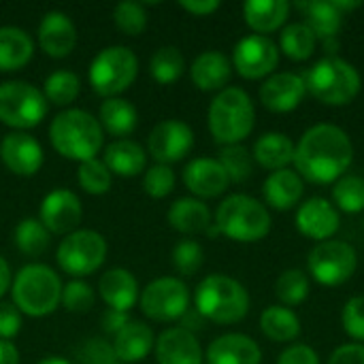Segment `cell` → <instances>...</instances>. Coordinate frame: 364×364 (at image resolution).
I'll list each match as a JSON object with an SVG mask.
<instances>
[{
  "instance_id": "cell-1",
  "label": "cell",
  "mask_w": 364,
  "mask_h": 364,
  "mask_svg": "<svg viewBox=\"0 0 364 364\" xmlns=\"http://www.w3.org/2000/svg\"><path fill=\"white\" fill-rule=\"evenodd\" d=\"M354 160V145L335 124H316L294 149V166L311 183H333L346 175Z\"/></svg>"
},
{
  "instance_id": "cell-2",
  "label": "cell",
  "mask_w": 364,
  "mask_h": 364,
  "mask_svg": "<svg viewBox=\"0 0 364 364\" xmlns=\"http://www.w3.org/2000/svg\"><path fill=\"white\" fill-rule=\"evenodd\" d=\"M49 139L62 158L81 164L100 154L105 136L102 126L94 115L81 109H66L53 117L49 126Z\"/></svg>"
},
{
  "instance_id": "cell-3",
  "label": "cell",
  "mask_w": 364,
  "mask_h": 364,
  "mask_svg": "<svg viewBox=\"0 0 364 364\" xmlns=\"http://www.w3.org/2000/svg\"><path fill=\"white\" fill-rule=\"evenodd\" d=\"M209 130L220 145H239L256 124V109L250 94L241 87H224L209 105Z\"/></svg>"
},
{
  "instance_id": "cell-4",
  "label": "cell",
  "mask_w": 364,
  "mask_h": 364,
  "mask_svg": "<svg viewBox=\"0 0 364 364\" xmlns=\"http://www.w3.org/2000/svg\"><path fill=\"white\" fill-rule=\"evenodd\" d=\"M196 311L215 324H237L250 311V294L237 279L228 275L205 277L194 294Z\"/></svg>"
},
{
  "instance_id": "cell-5",
  "label": "cell",
  "mask_w": 364,
  "mask_h": 364,
  "mask_svg": "<svg viewBox=\"0 0 364 364\" xmlns=\"http://www.w3.org/2000/svg\"><path fill=\"white\" fill-rule=\"evenodd\" d=\"M62 288L58 273L47 264H26L11 284L13 305L30 318H45L58 309Z\"/></svg>"
},
{
  "instance_id": "cell-6",
  "label": "cell",
  "mask_w": 364,
  "mask_h": 364,
  "mask_svg": "<svg viewBox=\"0 0 364 364\" xmlns=\"http://www.w3.org/2000/svg\"><path fill=\"white\" fill-rule=\"evenodd\" d=\"M215 228L237 243H258L271 232V215L260 200L247 194H232L218 207Z\"/></svg>"
},
{
  "instance_id": "cell-7",
  "label": "cell",
  "mask_w": 364,
  "mask_h": 364,
  "mask_svg": "<svg viewBox=\"0 0 364 364\" xmlns=\"http://www.w3.org/2000/svg\"><path fill=\"white\" fill-rule=\"evenodd\" d=\"M307 90L316 100L326 107H343L350 105L363 85L360 73L354 64L341 58H324L316 62L305 79Z\"/></svg>"
},
{
  "instance_id": "cell-8",
  "label": "cell",
  "mask_w": 364,
  "mask_h": 364,
  "mask_svg": "<svg viewBox=\"0 0 364 364\" xmlns=\"http://www.w3.org/2000/svg\"><path fill=\"white\" fill-rule=\"evenodd\" d=\"M139 75V60L132 49L113 45L102 49L90 64V83L98 96L117 98Z\"/></svg>"
},
{
  "instance_id": "cell-9",
  "label": "cell",
  "mask_w": 364,
  "mask_h": 364,
  "mask_svg": "<svg viewBox=\"0 0 364 364\" xmlns=\"http://www.w3.org/2000/svg\"><path fill=\"white\" fill-rule=\"evenodd\" d=\"M49 102L43 92L28 81L0 83V122L15 132L38 126L47 115Z\"/></svg>"
},
{
  "instance_id": "cell-10",
  "label": "cell",
  "mask_w": 364,
  "mask_h": 364,
  "mask_svg": "<svg viewBox=\"0 0 364 364\" xmlns=\"http://www.w3.org/2000/svg\"><path fill=\"white\" fill-rule=\"evenodd\" d=\"M55 260L64 273L77 279L92 275L107 260V241L96 230H75L58 245Z\"/></svg>"
},
{
  "instance_id": "cell-11",
  "label": "cell",
  "mask_w": 364,
  "mask_h": 364,
  "mask_svg": "<svg viewBox=\"0 0 364 364\" xmlns=\"http://www.w3.org/2000/svg\"><path fill=\"white\" fill-rule=\"evenodd\" d=\"M311 277L322 286H341L358 269V254L346 241H322L318 243L307 258Z\"/></svg>"
},
{
  "instance_id": "cell-12",
  "label": "cell",
  "mask_w": 364,
  "mask_h": 364,
  "mask_svg": "<svg viewBox=\"0 0 364 364\" xmlns=\"http://www.w3.org/2000/svg\"><path fill=\"white\" fill-rule=\"evenodd\" d=\"M190 309V290L177 277H160L141 292V311L156 322L181 320Z\"/></svg>"
},
{
  "instance_id": "cell-13",
  "label": "cell",
  "mask_w": 364,
  "mask_h": 364,
  "mask_svg": "<svg viewBox=\"0 0 364 364\" xmlns=\"http://www.w3.org/2000/svg\"><path fill=\"white\" fill-rule=\"evenodd\" d=\"M279 64V47L262 34H250L235 45L232 66L243 79H262Z\"/></svg>"
},
{
  "instance_id": "cell-14",
  "label": "cell",
  "mask_w": 364,
  "mask_h": 364,
  "mask_svg": "<svg viewBox=\"0 0 364 364\" xmlns=\"http://www.w3.org/2000/svg\"><path fill=\"white\" fill-rule=\"evenodd\" d=\"M194 147V132L186 122L164 119L154 126L147 136V151L158 164H173L183 160Z\"/></svg>"
},
{
  "instance_id": "cell-15",
  "label": "cell",
  "mask_w": 364,
  "mask_h": 364,
  "mask_svg": "<svg viewBox=\"0 0 364 364\" xmlns=\"http://www.w3.org/2000/svg\"><path fill=\"white\" fill-rule=\"evenodd\" d=\"M83 218L81 200L70 190H53L41 203V222L53 235H70Z\"/></svg>"
},
{
  "instance_id": "cell-16",
  "label": "cell",
  "mask_w": 364,
  "mask_h": 364,
  "mask_svg": "<svg viewBox=\"0 0 364 364\" xmlns=\"http://www.w3.org/2000/svg\"><path fill=\"white\" fill-rule=\"evenodd\" d=\"M0 160L11 173L32 177L43 166V147L28 132H9L0 143Z\"/></svg>"
},
{
  "instance_id": "cell-17",
  "label": "cell",
  "mask_w": 364,
  "mask_h": 364,
  "mask_svg": "<svg viewBox=\"0 0 364 364\" xmlns=\"http://www.w3.org/2000/svg\"><path fill=\"white\" fill-rule=\"evenodd\" d=\"M296 228L303 237L314 239L318 243L328 241L341 226V218L337 207L326 198H309L296 211Z\"/></svg>"
},
{
  "instance_id": "cell-18",
  "label": "cell",
  "mask_w": 364,
  "mask_h": 364,
  "mask_svg": "<svg viewBox=\"0 0 364 364\" xmlns=\"http://www.w3.org/2000/svg\"><path fill=\"white\" fill-rule=\"evenodd\" d=\"M307 94V83L294 73H275L260 85V102L273 113L294 111Z\"/></svg>"
},
{
  "instance_id": "cell-19",
  "label": "cell",
  "mask_w": 364,
  "mask_h": 364,
  "mask_svg": "<svg viewBox=\"0 0 364 364\" xmlns=\"http://www.w3.org/2000/svg\"><path fill=\"white\" fill-rule=\"evenodd\" d=\"M183 183L198 198H215L226 192L230 179L218 160L196 158L183 168Z\"/></svg>"
},
{
  "instance_id": "cell-20",
  "label": "cell",
  "mask_w": 364,
  "mask_h": 364,
  "mask_svg": "<svg viewBox=\"0 0 364 364\" xmlns=\"http://www.w3.org/2000/svg\"><path fill=\"white\" fill-rule=\"evenodd\" d=\"M38 45L51 58H66L77 45V28L62 11H49L38 26Z\"/></svg>"
},
{
  "instance_id": "cell-21",
  "label": "cell",
  "mask_w": 364,
  "mask_h": 364,
  "mask_svg": "<svg viewBox=\"0 0 364 364\" xmlns=\"http://www.w3.org/2000/svg\"><path fill=\"white\" fill-rule=\"evenodd\" d=\"M158 364H203L200 343L186 328H168L156 341Z\"/></svg>"
},
{
  "instance_id": "cell-22",
  "label": "cell",
  "mask_w": 364,
  "mask_h": 364,
  "mask_svg": "<svg viewBox=\"0 0 364 364\" xmlns=\"http://www.w3.org/2000/svg\"><path fill=\"white\" fill-rule=\"evenodd\" d=\"M207 364H260L262 352L258 343L241 333L218 337L207 348Z\"/></svg>"
},
{
  "instance_id": "cell-23",
  "label": "cell",
  "mask_w": 364,
  "mask_h": 364,
  "mask_svg": "<svg viewBox=\"0 0 364 364\" xmlns=\"http://www.w3.org/2000/svg\"><path fill=\"white\" fill-rule=\"evenodd\" d=\"M98 292L113 311L128 314L139 299V282L126 269H111L100 277Z\"/></svg>"
},
{
  "instance_id": "cell-24",
  "label": "cell",
  "mask_w": 364,
  "mask_h": 364,
  "mask_svg": "<svg viewBox=\"0 0 364 364\" xmlns=\"http://www.w3.org/2000/svg\"><path fill=\"white\" fill-rule=\"evenodd\" d=\"M111 348H113L115 360H119V363L124 364L141 363L154 350V331L147 324H143V322L130 320L115 335Z\"/></svg>"
},
{
  "instance_id": "cell-25",
  "label": "cell",
  "mask_w": 364,
  "mask_h": 364,
  "mask_svg": "<svg viewBox=\"0 0 364 364\" xmlns=\"http://www.w3.org/2000/svg\"><path fill=\"white\" fill-rule=\"evenodd\" d=\"M232 66L222 51H203L190 66V77L194 85L203 92H222L230 81Z\"/></svg>"
},
{
  "instance_id": "cell-26",
  "label": "cell",
  "mask_w": 364,
  "mask_h": 364,
  "mask_svg": "<svg viewBox=\"0 0 364 364\" xmlns=\"http://www.w3.org/2000/svg\"><path fill=\"white\" fill-rule=\"evenodd\" d=\"M303 192H305V186H303L301 175L296 171H290V168H282V171L271 173L262 186L264 200L277 211L292 209L303 198Z\"/></svg>"
},
{
  "instance_id": "cell-27",
  "label": "cell",
  "mask_w": 364,
  "mask_h": 364,
  "mask_svg": "<svg viewBox=\"0 0 364 364\" xmlns=\"http://www.w3.org/2000/svg\"><path fill=\"white\" fill-rule=\"evenodd\" d=\"M288 15H290V2L286 0H247L243 4L245 23L262 36L279 30L286 23Z\"/></svg>"
},
{
  "instance_id": "cell-28",
  "label": "cell",
  "mask_w": 364,
  "mask_h": 364,
  "mask_svg": "<svg viewBox=\"0 0 364 364\" xmlns=\"http://www.w3.org/2000/svg\"><path fill=\"white\" fill-rule=\"evenodd\" d=\"M34 53L30 34L15 26L0 28V73H13L23 68Z\"/></svg>"
},
{
  "instance_id": "cell-29",
  "label": "cell",
  "mask_w": 364,
  "mask_h": 364,
  "mask_svg": "<svg viewBox=\"0 0 364 364\" xmlns=\"http://www.w3.org/2000/svg\"><path fill=\"white\" fill-rule=\"evenodd\" d=\"M102 162L107 164L111 175L115 173L119 177H136L139 173L145 171L147 154L139 143L130 139H117L105 149Z\"/></svg>"
},
{
  "instance_id": "cell-30",
  "label": "cell",
  "mask_w": 364,
  "mask_h": 364,
  "mask_svg": "<svg viewBox=\"0 0 364 364\" xmlns=\"http://www.w3.org/2000/svg\"><path fill=\"white\" fill-rule=\"evenodd\" d=\"M294 149H296V145L292 143V139L288 134L267 132L256 141L252 156L260 166L275 173V171L288 168V164L294 162Z\"/></svg>"
},
{
  "instance_id": "cell-31",
  "label": "cell",
  "mask_w": 364,
  "mask_h": 364,
  "mask_svg": "<svg viewBox=\"0 0 364 364\" xmlns=\"http://www.w3.org/2000/svg\"><path fill=\"white\" fill-rule=\"evenodd\" d=\"M166 220L177 232L198 235L207 232V228L211 226V211L198 198H179L171 205Z\"/></svg>"
},
{
  "instance_id": "cell-32",
  "label": "cell",
  "mask_w": 364,
  "mask_h": 364,
  "mask_svg": "<svg viewBox=\"0 0 364 364\" xmlns=\"http://www.w3.org/2000/svg\"><path fill=\"white\" fill-rule=\"evenodd\" d=\"M294 6L299 11H303L305 23L311 28L316 38L331 41V38H335L339 34V30L343 26V13L333 4V0L331 2H320V0L296 2Z\"/></svg>"
},
{
  "instance_id": "cell-33",
  "label": "cell",
  "mask_w": 364,
  "mask_h": 364,
  "mask_svg": "<svg viewBox=\"0 0 364 364\" xmlns=\"http://www.w3.org/2000/svg\"><path fill=\"white\" fill-rule=\"evenodd\" d=\"M260 331L275 343H288L301 335V320L292 309L271 305L260 316Z\"/></svg>"
},
{
  "instance_id": "cell-34",
  "label": "cell",
  "mask_w": 364,
  "mask_h": 364,
  "mask_svg": "<svg viewBox=\"0 0 364 364\" xmlns=\"http://www.w3.org/2000/svg\"><path fill=\"white\" fill-rule=\"evenodd\" d=\"M98 122L100 126L113 134V136H128L132 134V130L136 128L139 124V113L136 109L124 100V98H107L102 105H100V111H98Z\"/></svg>"
},
{
  "instance_id": "cell-35",
  "label": "cell",
  "mask_w": 364,
  "mask_h": 364,
  "mask_svg": "<svg viewBox=\"0 0 364 364\" xmlns=\"http://www.w3.org/2000/svg\"><path fill=\"white\" fill-rule=\"evenodd\" d=\"M316 34L311 32V28L307 23H290L282 30L279 34V47L282 51L290 58V60H296V62H303V60H309L316 51Z\"/></svg>"
},
{
  "instance_id": "cell-36",
  "label": "cell",
  "mask_w": 364,
  "mask_h": 364,
  "mask_svg": "<svg viewBox=\"0 0 364 364\" xmlns=\"http://www.w3.org/2000/svg\"><path fill=\"white\" fill-rule=\"evenodd\" d=\"M15 247L26 256H41L49 247V230L43 226L41 220L26 218L17 224L13 232Z\"/></svg>"
},
{
  "instance_id": "cell-37",
  "label": "cell",
  "mask_w": 364,
  "mask_h": 364,
  "mask_svg": "<svg viewBox=\"0 0 364 364\" xmlns=\"http://www.w3.org/2000/svg\"><path fill=\"white\" fill-rule=\"evenodd\" d=\"M79 90H81V81L70 70H55L43 83V96L47 98V102L55 107L70 105L79 96Z\"/></svg>"
},
{
  "instance_id": "cell-38",
  "label": "cell",
  "mask_w": 364,
  "mask_h": 364,
  "mask_svg": "<svg viewBox=\"0 0 364 364\" xmlns=\"http://www.w3.org/2000/svg\"><path fill=\"white\" fill-rule=\"evenodd\" d=\"M183 70H186V60L177 47H160L149 60V73L162 85L175 83L183 75Z\"/></svg>"
},
{
  "instance_id": "cell-39",
  "label": "cell",
  "mask_w": 364,
  "mask_h": 364,
  "mask_svg": "<svg viewBox=\"0 0 364 364\" xmlns=\"http://www.w3.org/2000/svg\"><path fill=\"white\" fill-rule=\"evenodd\" d=\"M333 200L337 211L360 213L364 211V179L358 175H343L333 186Z\"/></svg>"
},
{
  "instance_id": "cell-40",
  "label": "cell",
  "mask_w": 364,
  "mask_h": 364,
  "mask_svg": "<svg viewBox=\"0 0 364 364\" xmlns=\"http://www.w3.org/2000/svg\"><path fill=\"white\" fill-rule=\"evenodd\" d=\"M218 162L224 166L228 179L235 181V183H241L245 179H250L252 173H254V156L243 145H226V147H222Z\"/></svg>"
},
{
  "instance_id": "cell-41",
  "label": "cell",
  "mask_w": 364,
  "mask_h": 364,
  "mask_svg": "<svg viewBox=\"0 0 364 364\" xmlns=\"http://www.w3.org/2000/svg\"><path fill=\"white\" fill-rule=\"evenodd\" d=\"M275 296L288 305V307H294V305H301L307 296H309V277L299 271V269H288L284 271L279 277H277V284H275Z\"/></svg>"
},
{
  "instance_id": "cell-42",
  "label": "cell",
  "mask_w": 364,
  "mask_h": 364,
  "mask_svg": "<svg viewBox=\"0 0 364 364\" xmlns=\"http://www.w3.org/2000/svg\"><path fill=\"white\" fill-rule=\"evenodd\" d=\"M77 181L87 194L100 196V194H107L111 190L113 177H111V171L107 168V164L102 160L94 158V160H87V162L79 164Z\"/></svg>"
},
{
  "instance_id": "cell-43",
  "label": "cell",
  "mask_w": 364,
  "mask_h": 364,
  "mask_svg": "<svg viewBox=\"0 0 364 364\" xmlns=\"http://www.w3.org/2000/svg\"><path fill=\"white\" fill-rule=\"evenodd\" d=\"M113 21H115V28L119 32H124L126 36H139L147 26L145 6L141 2H132V0L119 2L113 9Z\"/></svg>"
},
{
  "instance_id": "cell-44",
  "label": "cell",
  "mask_w": 364,
  "mask_h": 364,
  "mask_svg": "<svg viewBox=\"0 0 364 364\" xmlns=\"http://www.w3.org/2000/svg\"><path fill=\"white\" fill-rule=\"evenodd\" d=\"M173 267L181 273V275H194L200 271L203 262H205V252L196 241H179L173 250Z\"/></svg>"
},
{
  "instance_id": "cell-45",
  "label": "cell",
  "mask_w": 364,
  "mask_h": 364,
  "mask_svg": "<svg viewBox=\"0 0 364 364\" xmlns=\"http://www.w3.org/2000/svg\"><path fill=\"white\" fill-rule=\"evenodd\" d=\"M94 301H96L94 290L81 279H73L62 288V301L60 303L64 305L66 311L85 314L94 307Z\"/></svg>"
},
{
  "instance_id": "cell-46",
  "label": "cell",
  "mask_w": 364,
  "mask_h": 364,
  "mask_svg": "<svg viewBox=\"0 0 364 364\" xmlns=\"http://www.w3.org/2000/svg\"><path fill=\"white\" fill-rule=\"evenodd\" d=\"M143 188L151 198H166L175 190V173L166 164H154L145 171Z\"/></svg>"
},
{
  "instance_id": "cell-47",
  "label": "cell",
  "mask_w": 364,
  "mask_h": 364,
  "mask_svg": "<svg viewBox=\"0 0 364 364\" xmlns=\"http://www.w3.org/2000/svg\"><path fill=\"white\" fill-rule=\"evenodd\" d=\"M341 324L352 339L364 341V296H354L346 303Z\"/></svg>"
},
{
  "instance_id": "cell-48",
  "label": "cell",
  "mask_w": 364,
  "mask_h": 364,
  "mask_svg": "<svg viewBox=\"0 0 364 364\" xmlns=\"http://www.w3.org/2000/svg\"><path fill=\"white\" fill-rule=\"evenodd\" d=\"M21 331V311L13 303H0V339L9 341Z\"/></svg>"
},
{
  "instance_id": "cell-49",
  "label": "cell",
  "mask_w": 364,
  "mask_h": 364,
  "mask_svg": "<svg viewBox=\"0 0 364 364\" xmlns=\"http://www.w3.org/2000/svg\"><path fill=\"white\" fill-rule=\"evenodd\" d=\"M277 364H320V356L314 348L299 343L284 350L277 358Z\"/></svg>"
},
{
  "instance_id": "cell-50",
  "label": "cell",
  "mask_w": 364,
  "mask_h": 364,
  "mask_svg": "<svg viewBox=\"0 0 364 364\" xmlns=\"http://www.w3.org/2000/svg\"><path fill=\"white\" fill-rule=\"evenodd\" d=\"M328 364H364V346L363 343H348V346L337 348L331 354Z\"/></svg>"
},
{
  "instance_id": "cell-51",
  "label": "cell",
  "mask_w": 364,
  "mask_h": 364,
  "mask_svg": "<svg viewBox=\"0 0 364 364\" xmlns=\"http://www.w3.org/2000/svg\"><path fill=\"white\" fill-rule=\"evenodd\" d=\"M115 360V354H113V348H109L105 341L100 339H92L87 346H85V358L83 363L87 364H109Z\"/></svg>"
},
{
  "instance_id": "cell-52",
  "label": "cell",
  "mask_w": 364,
  "mask_h": 364,
  "mask_svg": "<svg viewBox=\"0 0 364 364\" xmlns=\"http://www.w3.org/2000/svg\"><path fill=\"white\" fill-rule=\"evenodd\" d=\"M179 6L196 17H207L211 13H215L220 9V2L218 0H181Z\"/></svg>"
},
{
  "instance_id": "cell-53",
  "label": "cell",
  "mask_w": 364,
  "mask_h": 364,
  "mask_svg": "<svg viewBox=\"0 0 364 364\" xmlns=\"http://www.w3.org/2000/svg\"><path fill=\"white\" fill-rule=\"evenodd\" d=\"M128 322H130L128 314H122V311H113V309H109V311L102 316L105 331H107V333H113V335H117V333H119Z\"/></svg>"
},
{
  "instance_id": "cell-54",
  "label": "cell",
  "mask_w": 364,
  "mask_h": 364,
  "mask_svg": "<svg viewBox=\"0 0 364 364\" xmlns=\"http://www.w3.org/2000/svg\"><path fill=\"white\" fill-rule=\"evenodd\" d=\"M0 364H19V352L11 341L0 339Z\"/></svg>"
},
{
  "instance_id": "cell-55",
  "label": "cell",
  "mask_w": 364,
  "mask_h": 364,
  "mask_svg": "<svg viewBox=\"0 0 364 364\" xmlns=\"http://www.w3.org/2000/svg\"><path fill=\"white\" fill-rule=\"evenodd\" d=\"M203 320H205V318H203L198 311H192V309H188V311L183 314V318H181V324H183L181 328H186L188 333H192V335H194V331L203 326Z\"/></svg>"
},
{
  "instance_id": "cell-56",
  "label": "cell",
  "mask_w": 364,
  "mask_h": 364,
  "mask_svg": "<svg viewBox=\"0 0 364 364\" xmlns=\"http://www.w3.org/2000/svg\"><path fill=\"white\" fill-rule=\"evenodd\" d=\"M11 284H13V279H11V267H9V262L0 256V299L11 290Z\"/></svg>"
},
{
  "instance_id": "cell-57",
  "label": "cell",
  "mask_w": 364,
  "mask_h": 364,
  "mask_svg": "<svg viewBox=\"0 0 364 364\" xmlns=\"http://www.w3.org/2000/svg\"><path fill=\"white\" fill-rule=\"evenodd\" d=\"M333 4L341 11V13H346V11H354V9H360L363 6V2H358V0H350V2H343V0H333Z\"/></svg>"
},
{
  "instance_id": "cell-58",
  "label": "cell",
  "mask_w": 364,
  "mask_h": 364,
  "mask_svg": "<svg viewBox=\"0 0 364 364\" xmlns=\"http://www.w3.org/2000/svg\"><path fill=\"white\" fill-rule=\"evenodd\" d=\"M38 364H70L66 358H62V356H47V358H43V360H38Z\"/></svg>"
},
{
  "instance_id": "cell-59",
  "label": "cell",
  "mask_w": 364,
  "mask_h": 364,
  "mask_svg": "<svg viewBox=\"0 0 364 364\" xmlns=\"http://www.w3.org/2000/svg\"><path fill=\"white\" fill-rule=\"evenodd\" d=\"M109 364H124V363H119V360H113V363H109Z\"/></svg>"
}]
</instances>
